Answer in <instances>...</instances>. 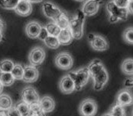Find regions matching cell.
Listing matches in <instances>:
<instances>
[{
	"label": "cell",
	"mask_w": 133,
	"mask_h": 116,
	"mask_svg": "<svg viewBox=\"0 0 133 116\" xmlns=\"http://www.w3.org/2000/svg\"><path fill=\"white\" fill-rule=\"evenodd\" d=\"M98 111V105L92 99L84 100L79 106V112L84 116H93L96 114Z\"/></svg>",
	"instance_id": "52a82bcc"
},
{
	"label": "cell",
	"mask_w": 133,
	"mask_h": 116,
	"mask_svg": "<svg viewBox=\"0 0 133 116\" xmlns=\"http://www.w3.org/2000/svg\"><path fill=\"white\" fill-rule=\"evenodd\" d=\"M108 115H113V116H123L125 114V111L124 108L122 105L115 103L114 105L113 106V107L110 109V113L106 114Z\"/></svg>",
	"instance_id": "4316f807"
},
{
	"label": "cell",
	"mask_w": 133,
	"mask_h": 116,
	"mask_svg": "<svg viewBox=\"0 0 133 116\" xmlns=\"http://www.w3.org/2000/svg\"><path fill=\"white\" fill-rule=\"evenodd\" d=\"M132 78H128L124 81V85L127 88H131L132 87Z\"/></svg>",
	"instance_id": "836d02e7"
},
{
	"label": "cell",
	"mask_w": 133,
	"mask_h": 116,
	"mask_svg": "<svg viewBox=\"0 0 133 116\" xmlns=\"http://www.w3.org/2000/svg\"><path fill=\"white\" fill-rule=\"evenodd\" d=\"M48 35H49V34H48V32L46 31V27H41V29H40V31H39V33L38 35L37 39H39L41 41H43Z\"/></svg>",
	"instance_id": "d6a6232c"
},
{
	"label": "cell",
	"mask_w": 133,
	"mask_h": 116,
	"mask_svg": "<svg viewBox=\"0 0 133 116\" xmlns=\"http://www.w3.org/2000/svg\"><path fill=\"white\" fill-rule=\"evenodd\" d=\"M55 64L58 68L67 71L73 65L72 56L68 52L59 53L55 57Z\"/></svg>",
	"instance_id": "8992f818"
},
{
	"label": "cell",
	"mask_w": 133,
	"mask_h": 116,
	"mask_svg": "<svg viewBox=\"0 0 133 116\" xmlns=\"http://www.w3.org/2000/svg\"><path fill=\"white\" fill-rule=\"evenodd\" d=\"M39 105L43 110V111L46 114L52 112L55 107V102L51 97L44 96L41 99H39Z\"/></svg>",
	"instance_id": "2e32d148"
},
{
	"label": "cell",
	"mask_w": 133,
	"mask_h": 116,
	"mask_svg": "<svg viewBox=\"0 0 133 116\" xmlns=\"http://www.w3.org/2000/svg\"><path fill=\"white\" fill-rule=\"evenodd\" d=\"M75 1H76V2H83V1H84V0H75Z\"/></svg>",
	"instance_id": "ab89813d"
},
{
	"label": "cell",
	"mask_w": 133,
	"mask_h": 116,
	"mask_svg": "<svg viewBox=\"0 0 133 116\" xmlns=\"http://www.w3.org/2000/svg\"><path fill=\"white\" fill-rule=\"evenodd\" d=\"M15 107H16L17 111L19 115H21V116H28V115H29L30 106H29V104L25 103L24 101H23V100L20 101L17 104V106Z\"/></svg>",
	"instance_id": "603a6c76"
},
{
	"label": "cell",
	"mask_w": 133,
	"mask_h": 116,
	"mask_svg": "<svg viewBox=\"0 0 133 116\" xmlns=\"http://www.w3.org/2000/svg\"><path fill=\"white\" fill-rule=\"evenodd\" d=\"M86 16L81 10L77 11L76 15L69 19V28L73 39H81L84 35V24Z\"/></svg>",
	"instance_id": "7a4b0ae2"
},
{
	"label": "cell",
	"mask_w": 133,
	"mask_h": 116,
	"mask_svg": "<svg viewBox=\"0 0 133 116\" xmlns=\"http://www.w3.org/2000/svg\"><path fill=\"white\" fill-rule=\"evenodd\" d=\"M12 106L13 101L8 94H0V111H8Z\"/></svg>",
	"instance_id": "d6986e66"
},
{
	"label": "cell",
	"mask_w": 133,
	"mask_h": 116,
	"mask_svg": "<svg viewBox=\"0 0 133 116\" xmlns=\"http://www.w3.org/2000/svg\"><path fill=\"white\" fill-rule=\"evenodd\" d=\"M30 106V112H29V115H37V116H40V115H44L45 113L43 111L39 103L36 102V103H33L32 104H29Z\"/></svg>",
	"instance_id": "f546056e"
},
{
	"label": "cell",
	"mask_w": 133,
	"mask_h": 116,
	"mask_svg": "<svg viewBox=\"0 0 133 116\" xmlns=\"http://www.w3.org/2000/svg\"><path fill=\"white\" fill-rule=\"evenodd\" d=\"M131 1H133V0H131Z\"/></svg>",
	"instance_id": "60d3db41"
},
{
	"label": "cell",
	"mask_w": 133,
	"mask_h": 116,
	"mask_svg": "<svg viewBox=\"0 0 133 116\" xmlns=\"http://www.w3.org/2000/svg\"><path fill=\"white\" fill-rule=\"evenodd\" d=\"M91 48L95 51H105L109 49V43L103 36L91 33L88 36Z\"/></svg>",
	"instance_id": "5b68a950"
},
{
	"label": "cell",
	"mask_w": 133,
	"mask_h": 116,
	"mask_svg": "<svg viewBox=\"0 0 133 116\" xmlns=\"http://www.w3.org/2000/svg\"><path fill=\"white\" fill-rule=\"evenodd\" d=\"M73 80L75 91H79L87 85L90 78V73L88 67L82 68L76 71H71L68 74Z\"/></svg>",
	"instance_id": "3957f363"
},
{
	"label": "cell",
	"mask_w": 133,
	"mask_h": 116,
	"mask_svg": "<svg viewBox=\"0 0 133 116\" xmlns=\"http://www.w3.org/2000/svg\"><path fill=\"white\" fill-rule=\"evenodd\" d=\"M20 0H0V7L6 10H14Z\"/></svg>",
	"instance_id": "f1b7e54d"
},
{
	"label": "cell",
	"mask_w": 133,
	"mask_h": 116,
	"mask_svg": "<svg viewBox=\"0 0 133 116\" xmlns=\"http://www.w3.org/2000/svg\"><path fill=\"white\" fill-rule=\"evenodd\" d=\"M132 4H133V1H130L128 3V5L127 6V10L128 11V13L129 14H132L133 13V7H132Z\"/></svg>",
	"instance_id": "e575fe53"
},
{
	"label": "cell",
	"mask_w": 133,
	"mask_h": 116,
	"mask_svg": "<svg viewBox=\"0 0 133 116\" xmlns=\"http://www.w3.org/2000/svg\"><path fill=\"white\" fill-rule=\"evenodd\" d=\"M55 22L62 29V28H68L69 26V17L66 12L62 10L60 15L58 18L55 20Z\"/></svg>",
	"instance_id": "ffe728a7"
},
{
	"label": "cell",
	"mask_w": 133,
	"mask_h": 116,
	"mask_svg": "<svg viewBox=\"0 0 133 116\" xmlns=\"http://www.w3.org/2000/svg\"><path fill=\"white\" fill-rule=\"evenodd\" d=\"M5 27H6V25H5L4 21L1 18H0V32H3Z\"/></svg>",
	"instance_id": "d590c367"
},
{
	"label": "cell",
	"mask_w": 133,
	"mask_h": 116,
	"mask_svg": "<svg viewBox=\"0 0 133 116\" xmlns=\"http://www.w3.org/2000/svg\"><path fill=\"white\" fill-rule=\"evenodd\" d=\"M26 1L29 2L30 3H42L43 0H26Z\"/></svg>",
	"instance_id": "8d00e7d4"
},
{
	"label": "cell",
	"mask_w": 133,
	"mask_h": 116,
	"mask_svg": "<svg viewBox=\"0 0 133 116\" xmlns=\"http://www.w3.org/2000/svg\"><path fill=\"white\" fill-rule=\"evenodd\" d=\"M43 42L47 47L50 49H57L60 46V42L57 36H53L49 35Z\"/></svg>",
	"instance_id": "d4e9b609"
},
{
	"label": "cell",
	"mask_w": 133,
	"mask_h": 116,
	"mask_svg": "<svg viewBox=\"0 0 133 116\" xmlns=\"http://www.w3.org/2000/svg\"><path fill=\"white\" fill-rule=\"evenodd\" d=\"M45 27L46 29L48 34L50 35H53V36H58V35L59 34V32H61V29H62L55 21H52V22L46 24Z\"/></svg>",
	"instance_id": "cb8c5ba5"
},
{
	"label": "cell",
	"mask_w": 133,
	"mask_h": 116,
	"mask_svg": "<svg viewBox=\"0 0 133 116\" xmlns=\"http://www.w3.org/2000/svg\"><path fill=\"white\" fill-rule=\"evenodd\" d=\"M46 53L44 49L41 47H34L29 53V61L31 65L39 66L43 64L45 60Z\"/></svg>",
	"instance_id": "ba28073f"
},
{
	"label": "cell",
	"mask_w": 133,
	"mask_h": 116,
	"mask_svg": "<svg viewBox=\"0 0 133 116\" xmlns=\"http://www.w3.org/2000/svg\"><path fill=\"white\" fill-rule=\"evenodd\" d=\"M103 0H87L82 6V12L86 17H91L96 14L98 11L100 5Z\"/></svg>",
	"instance_id": "30bf717a"
},
{
	"label": "cell",
	"mask_w": 133,
	"mask_h": 116,
	"mask_svg": "<svg viewBox=\"0 0 133 116\" xmlns=\"http://www.w3.org/2000/svg\"><path fill=\"white\" fill-rule=\"evenodd\" d=\"M90 76L93 78V88L95 91L102 90L109 80V74L103 64L96 59L91 61L88 66Z\"/></svg>",
	"instance_id": "6da1fadb"
},
{
	"label": "cell",
	"mask_w": 133,
	"mask_h": 116,
	"mask_svg": "<svg viewBox=\"0 0 133 116\" xmlns=\"http://www.w3.org/2000/svg\"><path fill=\"white\" fill-rule=\"evenodd\" d=\"M59 89L65 94H70L75 91V85L73 80L69 75L63 76L59 82Z\"/></svg>",
	"instance_id": "4fadbf2b"
},
{
	"label": "cell",
	"mask_w": 133,
	"mask_h": 116,
	"mask_svg": "<svg viewBox=\"0 0 133 116\" xmlns=\"http://www.w3.org/2000/svg\"><path fill=\"white\" fill-rule=\"evenodd\" d=\"M124 40L129 45L133 44V28L132 27H128L123 33Z\"/></svg>",
	"instance_id": "4dcf8cb0"
},
{
	"label": "cell",
	"mask_w": 133,
	"mask_h": 116,
	"mask_svg": "<svg viewBox=\"0 0 133 116\" xmlns=\"http://www.w3.org/2000/svg\"><path fill=\"white\" fill-rule=\"evenodd\" d=\"M39 72L36 66L26 65L24 67V74L22 80L27 83H32L38 80Z\"/></svg>",
	"instance_id": "7c38bea8"
},
{
	"label": "cell",
	"mask_w": 133,
	"mask_h": 116,
	"mask_svg": "<svg viewBox=\"0 0 133 116\" xmlns=\"http://www.w3.org/2000/svg\"><path fill=\"white\" fill-rule=\"evenodd\" d=\"M3 32H0V42H2V40H3Z\"/></svg>",
	"instance_id": "f35d334b"
},
{
	"label": "cell",
	"mask_w": 133,
	"mask_h": 116,
	"mask_svg": "<svg viewBox=\"0 0 133 116\" xmlns=\"http://www.w3.org/2000/svg\"><path fill=\"white\" fill-rule=\"evenodd\" d=\"M106 10L110 14L109 20L110 23H116L119 20H125L129 14L127 8H120L117 6L113 2V0L107 3Z\"/></svg>",
	"instance_id": "277c9868"
},
{
	"label": "cell",
	"mask_w": 133,
	"mask_h": 116,
	"mask_svg": "<svg viewBox=\"0 0 133 116\" xmlns=\"http://www.w3.org/2000/svg\"><path fill=\"white\" fill-rule=\"evenodd\" d=\"M41 25L37 21H30L25 27V32L30 39H37L39 31L41 29Z\"/></svg>",
	"instance_id": "9a60e30c"
},
{
	"label": "cell",
	"mask_w": 133,
	"mask_h": 116,
	"mask_svg": "<svg viewBox=\"0 0 133 116\" xmlns=\"http://www.w3.org/2000/svg\"><path fill=\"white\" fill-rule=\"evenodd\" d=\"M14 11L17 14L21 17H28L32 12V3L26 0H20L14 8Z\"/></svg>",
	"instance_id": "5bb4252c"
},
{
	"label": "cell",
	"mask_w": 133,
	"mask_h": 116,
	"mask_svg": "<svg viewBox=\"0 0 133 116\" xmlns=\"http://www.w3.org/2000/svg\"><path fill=\"white\" fill-rule=\"evenodd\" d=\"M61 12H62V10L55 3H53L51 2H46L43 4V14L46 17L51 19L53 21H55L58 18Z\"/></svg>",
	"instance_id": "8fae6325"
},
{
	"label": "cell",
	"mask_w": 133,
	"mask_h": 116,
	"mask_svg": "<svg viewBox=\"0 0 133 116\" xmlns=\"http://www.w3.org/2000/svg\"><path fill=\"white\" fill-rule=\"evenodd\" d=\"M3 85L1 83V82H0V94H1L2 93H3Z\"/></svg>",
	"instance_id": "74e56055"
},
{
	"label": "cell",
	"mask_w": 133,
	"mask_h": 116,
	"mask_svg": "<svg viewBox=\"0 0 133 116\" xmlns=\"http://www.w3.org/2000/svg\"><path fill=\"white\" fill-rule=\"evenodd\" d=\"M132 101H133L132 95L131 92L128 91L127 89L121 90L118 93L117 96V99H116V103L122 105L123 107L131 105L132 104Z\"/></svg>",
	"instance_id": "e0dca14e"
},
{
	"label": "cell",
	"mask_w": 133,
	"mask_h": 116,
	"mask_svg": "<svg viewBox=\"0 0 133 116\" xmlns=\"http://www.w3.org/2000/svg\"><path fill=\"white\" fill-rule=\"evenodd\" d=\"M10 72L15 80H22L24 74V67L21 64H14L13 69Z\"/></svg>",
	"instance_id": "484cf974"
},
{
	"label": "cell",
	"mask_w": 133,
	"mask_h": 116,
	"mask_svg": "<svg viewBox=\"0 0 133 116\" xmlns=\"http://www.w3.org/2000/svg\"><path fill=\"white\" fill-rule=\"evenodd\" d=\"M130 1L131 0H113L114 4L120 8H127Z\"/></svg>",
	"instance_id": "1f68e13d"
},
{
	"label": "cell",
	"mask_w": 133,
	"mask_h": 116,
	"mask_svg": "<svg viewBox=\"0 0 133 116\" xmlns=\"http://www.w3.org/2000/svg\"><path fill=\"white\" fill-rule=\"evenodd\" d=\"M14 63L10 59H5L0 62V71L10 72L13 69Z\"/></svg>",
	"instance_id": "83f0119b"
},
{
	"label": "cell",
	"mask_w": 133,
	"mask_h": 116,
	"mask_svg": "<svg viewBox=\"0 0 133 116\" xmlns=\"http://www.w3.org/2000/svg\"><path fill=\"white\" fill-rule=\"evenodd\" d=\"M14 81L15 79L11 72L0 71V82L3 85V86H10L14 84Z\"/></svg>",
	"instance_id": "7402d4cb"
},
{
	"label": "cell",
	"mask_w": 133,
	"mask_h": 116,
	"mask_svg": "<svg viewBox=\"0 0 133 116\" xmlns=\"http://www.w3.org/2000/svg\"><path fill=\"white\" fill-rule=\"evenodd\" d=\"M21 99L29 104L39 101V96L36 90L32 86H26L21 91Z\"/></svg>",
	"instance_id": "9c48e42d"
},
{
	"label": "cell",
	"mask_w": 133,
	"mask_h": 116,
	"mask_svg": "<svg viewBox=\"0 0 133 116\" xmlns=\"http://www.w3.org/2000/svg\"><path fill=\"white\" fill-rule=\"evenodd\" d=\"M121 69L122 72L127 75H132L133 74V60L132 58H128L124 60L121 66Z\"/></svg>",
	"instance_id": "44dd1931"
},
{
	"label": "cell",
	"mask_w": 133,
	"mask_h": 116,
	"mask_svg": "<svg viewBox=\"0 0 133 116\" xmlns=\"http://www.w3.org/2000/svg\"><path fill=\"white\" fill-rule=\"evenodd\" d=\"M57 37L58 39L60 45H63V46L70 44L73 40V37L69 27L61 29V32H59Z\"/></svg>",
	"instance_id": "ac0fdd59"
}]
</instances>
